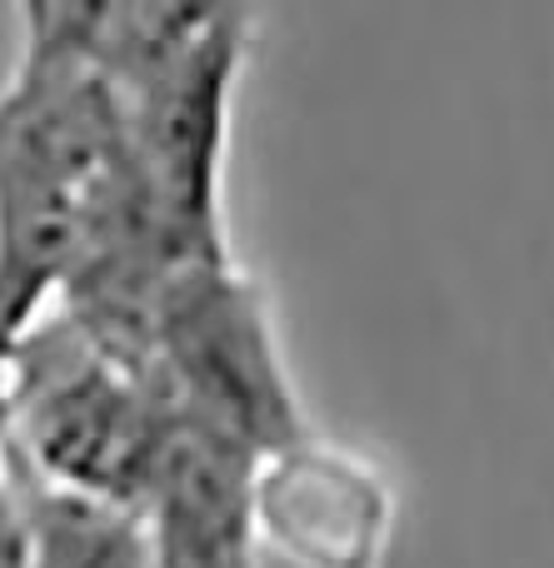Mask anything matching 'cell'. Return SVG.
<instances>
[{
  "mask_svg": "<svg viewBox=\"0 0 554 568\" xmlns=\"http://www.w3.org/2000/svg\"><path fill=\"white\" fill-rule=\"evenodd\" d=\"M16 30V60L0 80V364L56 310L80 265L125 240L165 250L80 10L20 6Z\"/></svg>",
  "mask_w": 554,
  "mask_h": 568,
  "instance_id": "cell-1",
  "label": "cell"
},
{
  "mask_svg": "<svg viewBox=\"0 0 554 568\" xmlns=\"http://www.w3.org/2000/svg\"><path fill=\"white\" fill-rule=\"evenodd\" d=\"M125 155L175 265L230 260L225 150L250 55L235 6H75Z\"/></svg>",
  "mask_w": 554,
  "mask_h": 568,
  "instance_id": "cell-2",
  "label": "cell"
},
{
  "mask_svg": "<svg viewBox=\"0 0 554 568\" xmlns=\"http://www.w3.org/2000/svg\"><path fill=\"white\" fill-rule=\"evenodd\" d=\"M170 434L155 369L115 359L60 314L6 354V449L60 489L140 514Z\"/></svg>",
  "mask_w": 554,
  "mask_h": 568,
  "instance_id": "cell-3",
  "label": "cell"
},
{
  "mask_svg": "<svg viewBox=\"0 0 554 568\" xmlns=\"http://www.w3.org/2000/svg\"><path fill=\"white\" fill-rule=\"evenodd\" d=\"M150 369L175 429L265 459L310 419L260 284L230 260L175 265L150 304Z\"/></svg>",
  "mask_w": 554,
  "mask_h": 568,
  "instance_id": "cell-4",
  "label": "cell"
},
{
  "mask_svg": "<svg viewBox=\"0 0 554 568\" xmlns=\"http://www.w3.org/2000/svg\"><path fill=\"white\" fill-rule=\"evenodd\" d=\"M250 529L285 568H385L395 494L365 454L310 429L250 469Z\"/></svg>",
  "mask_w": 554,
  "mask_h": 568,
  "instance_id": "cell-5",
  "label": "cell"
},
{
  "mask_svg": "<svg viewBox=\"0 0 554 568\" xmlns=\"http://www.w3.org/2000/svg\"><path fill=\"white\" fill-rule=\"evenodd\" d=\"M260 459L195 429L170 434L150 499L140 504L150 568H260L250 529V469Z\"/></svg>",
  "mask_w": 554,
  "mask_h": 568,
  "instance_id": "cell-6",
  "label": "cell"
},
{
  "mask_svg": "<svg viewBox=\"0 0 554 568\" xmlns=\"http://www.w3.org/2000/svg\"><path fill=\"white\" fill-rule=\"evenodd\" d=\"M6 489L16 509L20 568H150L145 524L115 504L30 474L6 449Z\"/></svg>",
  "mask_w": 554,
  "mask_h": 568,
  "instance_id": "cell-7",
  "label": "cell"
},
{
  "mask_svg": "<svg viewBox=\"0 0 554 568\" xmlns=\"http://www.w3.org/2000/svg\"><path fill=\"white\" fill-rule=\"evenodd\" d=\"M0 568H20V534H16V509H10V489H6V459H0Z\"/></svg>",
  "mask_w": 554,
  "mask_h": 568,
  "instance_id": "cell-8",
  "label": "cell"
}]
</instances>
